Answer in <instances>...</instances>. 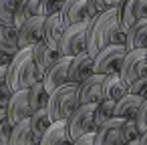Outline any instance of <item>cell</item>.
Listing matches in <instances>:
<instances>
[{"instance_id": "6da1fadb", "label": "cell", "mask_w": 147, "mask_h": 145, "mask_svg": "<svg viewBox=\"0 0 147 145\" xmlns=\"http://www.w3.org/2000/svg\"><path fill=\"white\" fill-rule=\"evenodd\" d=\"M125 38H127V34L121 30V22H119V6H113L89 22L87 53L95 59L103 49H107L111 45H125Z\"/></svg>"}, {"instance_id": "7a4b0ae2", "label": "cell", "mask_w": 147, "mask_h": 145, "mask_svg": "<svg viewBox=\"0 0 147 145\" xmlns=\"http://www.w3.org/2000/svg\"><path fill=\"white\" fill-rule=\"evenodd\" d=\"M6 81H8V87L12 93L30 89L32 85L42 81V75L32 57V49H22L12 59V63L6 67Z\"/></svg>"}, {"instance_id": "3957f363", "label": "cell", "mask_w": 147, "mask_h": 145, "mask_svg": "<svg viewBox=\"0 0 147 145\" xmlns=\"http://www.w3.org/2000/svg\"><path fill=\"white\" fill-rule=\"evenodd\" d=\"M81 107V101H79V85H73V83H67L63 87H59L57 91L51 93V101H49V115L53 119V123H59V121H69L71 115Z\"/></svg>"}, {"instance_id": "277c9868", "label": "cell", "mask_w": 147, "mask_h": 145, "mask_svg": "<svg viewBox=\"0 0 147 145\" xmlns=\"http://www.w3.org/2000/svg\"><path fill=\"white\" fill-rule=\"evenodd\" d=\"M87 47H89V22H83V24L69 26L65 30L59 53H61V57L75 59L77 55L87 53Z\"/></svg>"}, {"instance_id": "5b68a950", "label": "cell", "mask_w": 147, "mask_h": 145, "mask_svg": "<svg viewBox=\"0 0 147 145\" xmlns=\"http://www.w3.org/2000/svg\"><path fill=\"white\" fill-rule=\"evenodd\" d=\"M127 47L125 45H111L107 49H103L97 57H95V73L97 75H119L121 67L125 63L127 57Z\"/></svg>"}, {"instance_id": "8992f818", "label": "cell", "mask_w": 147, "mask_h": 145, "mask_svg": "<svg viewBox=\"0 0 147 145\" xmlns=\"http://www.w3.org/2000/svg\"><path fill=\"white\" fill-rule=\"evenodd\" d=\"M95 111H97V105H81L71 115V119L67 123H69V135H71V141L73 143L77 139L89 135V133H97Z\"/></svg>"}, {"instance_id": "52a82bcc", "label": "cell", "mask_w": 147, "mask_h": 145, "mask_svg": "<svg viewBox=\"0 0 147 145\" xmlns=\"http://www.w3.org/2000/svg\"><path fill=\"white\" fill-rule=\"evenodd\" d=\"M121 79L127 85H133L135 81L147 77V57L145 51H131L125 57V63L121 67Z\"/></svg>"}, {"instance_id": "ba28073f", "label": "cell", "mask_w": 147, "mask_h": 145, "mask_svg": "<svg viewBox=\"0 0 147 145\" xmlns=\"http://www.w3.org/2000/svg\"><path fill=\"white\" fill-rule=\"evenodd\" d=\"M143 18H147V0H123L121 2L119 22H121V30L125 34L133 24H137Z\"/></svg>"}, {"instance_id": "9c48e42d", "label": "cell", "mask_w": 147, "mask_h": 145, "mask_svg": "<svg viewBox=\"0 0 147 145\" xmlns=\"http://www.w3.org/2000/svg\"><path fill=\"white\" fill-rule=\"evenodd\" d=\"M45 16H34L18 28L20 49H34L38 42L45 40Z\"/></svg>"}, {"instance_id": "30bf717a", "label": "cell", "mask_w": 147, "mask_h": 145, "mask_svg": "<svg viewBox=\"0 0 147 145\" xmlns=\"http://www.w3.org/2000/svg\"><path fill=\"white\" fill-rule=\"evenodd\" d=\"M6 113H8V119L14 125H18L20 121H26L30 119V115L34 113L32 107H30V97H28V89H22V91H16L12 93L10 97V103L6 107Z\"/></svg>"}, {"instance_id": "8fae6325", "label": "cell", "mask_w": 147, "mask_h": 145, "mask_svg": "<svg viewBox=\"0 0 147 145\" xmlns=\"http://www.w3.org/2000/svg\"><path fill=\"white\" fill-rule=\"evenodd\" d=\"M95 75V59L89 53L77 55L71 61V69H69V83L73 85H83L85 81H89Z\"/></svg>"}, {"instance_id": "7c38bea8", "label": "cell", "mask_w": 147, "mask_h": 145, "mask_svg": "<svg viewBox=\"0 0 147 145\" xmlns=\"http://www.w3.org/2000/svg\"><path fill=\"white\" fill-rule=\"evenodd\" d=\"M103 87H105V75H97V73L89 81L79 85V101H81V105H99L105 99Z\"/></svg>"}, {"instance_id": "4fadbf2b", "label": "cell", "mask_w": 147, "mask_h": 145, "mask_svg": "<svg viewBox=\"0 0 147 145\" xmlns=\"http://www.w3.org/2000/svg\"><path fill=\"white\" fill-rule=\"evenodd\" d=\"M61 18L63 24L75 26V24H83V22H91L89 18V0H69L61 10Z\"/></svg>"}, {"instance_id": "5bb4252c", "label": "cell", "mask_w": 147, "mask_h": 145, "mask_svg": "<svg viewBox=\"0 0 147 145\" xmlns=\"http://www.w3.org/2000/svg\"><path fill=\"white\" fill-rule=\"evenodd\" d=\"M71 57H61L59 59V63L57 65H53L49 71H47V75L42 77V83H45V87H47V91L49 93H53V91H57L59 87H63V85H67L69 83V69H71Z\"/></svg>"}, {"instance_id": "9a60e30c", "label": "cell", "mask_w": 147, "mask_h": 145, "mask_svg": "<svg viewBox=\"0 0 147 145\" xmlns=\"http://www.w3.org/2000/svg\"><path fill=\"white\" fill-rule=\"evenodd\" d=\"M125 125V119H111L107 125L97 129L95 133V145H123L121 143V129Z\"/></svg>"}, {"instance_id": "2e32d148", "label": "cell", "mask_w": 147, "mask_h": 145, "mask_svg": "<svg viewBox=\"0 0 147 145\" xmlns=\"http://www.w3.org/2000/svg\"><path fill=\"white\" fill-rule=\"evenodd\" d=\"M32 57H34V63H36V67H38L40 75L45 77V75H47V71H49L53 65H57V63H59L61 53H59L57 49H53L47 40H42V42H38V45L32 49Z\"/></svg>"}, {"instance_id": "e0dca14e", "label": "cell", "mask_w": 147, "mask_h": 145, "mask_svg": "<svg viewBox=\"0 0 147 145\" xmlns=\"http://www.w3.org/2000/svg\"><path fill=\"white\" fill-rule=\"evenodd\" d=\"M143 103L145 101L139 95H131L129 93L121 101H117V105H115V117L125 119V121H135V117H137V113H139V109H141Z\"/></svg>"}, {"instance_id": "ac0fdd59", "label": "cell", "mask_w": 147, "mask_h": 145, "mask_svg": "<svg viewBox=\"0 0 147 145\" xmlns=\"http://www.w3.org/2000/svg\"><path fill=\"white\" fill-rule=\"evenodd\" d=\"M65 30L67 26L63 24V18L61 14H55V16H47L45 20V40L53 47V49H61V40L65 36Z\"/></svg>"}, {"instance_id": "d6986e66", "label": "cell", "mask_w": 147, "mask_h": 145, "mask_svg": "<svg viewBox=\"0 0 147 145\" xmlns=\"http://www.w3.org/2000/svg\"><path fill=\"white\" fill-rule=\"evenodd\" d=\"M125 47L127 51H145L147 49V18L139 20L137 24H133L127 30V38H125Z\"/></svg>"}, {"instance_id": "ffe728a7", "label": "cell", "mask_w": 147, "mask_h": 145, "mask_svg": "<svg viewBox=\"0 0 147 145\" xmlns=\"http://www.w3.org/2000/svg\"><path fill=\"white\" fill-rule=\"evenodd\" d=\"M38 145H73L71 135H69V123L67 121L53 123V127L45 133Z\"/></svg>"}, {"instance_id": "44dd1931", "label": "cell", "mask_w": 147, "mask_h": 145, "mask_svg": "<svg viewBox=\"0 0 147 145\" xmlns=\"http://www.w3.org/2000/svg\"><path fill=\"white\" fill-rule=\"evenodd\" d=\"M40 16V0H16V12H14V26L20 28L26 20Z\"/></svg>"}, {"instance_id": "7402d4cb", "label": "cell", "mask_w": 147, "mask_h": 145, "mask_svg": "<svg viewBox=\"0 0 147 145\" xmlns=\"http://www.w3.org/2000/svg\"><path fill=\"white\" fill-rule=\"evenodd\" d=\"M0 51L10 55V57H16L22 51L20 42H18V28L16 26L0 24Z\"/></svg>"}, {"instance_id": "603a6c76", "label": "cell", "mask_w": 147, "mask_h": 145, "mask_svg": "<svg viewBox=\"0 0 147 145\" xmlns=\"http://www.w3.org/2000/svg\"><path fill=\"white\" fill-rule=\"evenodd\" d=\"M105 99L109 101H121L125 95H129V85L121 79V75H109L105 77V87H103Z\"/></svg>"}, {"instance_id": "cb8c5ba5", "label": "cell", "mask_w": 147, "mask_h": 145, "mask_svg": "<svg viewBox=\"0 0 147 145\" xmlns=\"http://www.w3.org/2000/svg\"><path fill=\"white\" fill-rule=\"evenodd\" d=\"M40 139L34 135L30 121H20L18 125L12 127V135H10V145H38Z\"/></svg>"}, {"instance_id": "d4e9b609", "label": "cell", "mask_w": 147, "mask_h": 145, "mask_svg": "<svg viewBox=\"0 0 147 145\" xmlns=\"http://www.w3.org/2000/svg\"><path fill=\"white\" fill-rule=\"evenodd\" d=\"M28 97H30V107H32L34 113H36V111H45V109L49 107L51 93L47 91V87H45L42 81L36 83V85H32V87L28 89Z\"/></svg>"}, {"instance_id": "484cf974", "label": "cell", "mask_w": 147, "mask_h": 145, "mask_svg": "<svg viewBox=\"0 0 147 145\" xmlns=\"http://www.w3.org/2000/svg\"><path fill=\"white\" fill-rule=\"evenodd\" d=\"M28 121H30V127H32V131H34V135H36L38 139H42L45 133L53 127V119H51V115H49L47 109H45V111H36V113H32Z\"/></svg>"}, {"instance_id": "4316f807", "label": "cell", "mask_w": 147, "mask_h": 145, "mask_svg": "<svg viewBox=\"0 0 147 145\" xmlns=\"http://www.w3.org/2000/svg\"><path fill=\"white\" fill-rule=\"evenodd\" d=\"M115 105L117 103L115 101H109V99H103L97 105V111H95V125H97V129H101L111 119H115Z\"/></svg>"}, {"instance_id": "83f0119b", "label": "cell", "mask_w": 147, "mask_h": 145, "mask_svg": "<svg viewBox=\"0 0 147 145\" xmlns=\"http://www.w3.org/2000/svg\"><path fill=\"white\" fill-rule=\"evenodd\" d=\"M14 12H16V0H0V24L14 26Z\"/></svg>"}, {"instance_id": "f1b7e54d", "label": "cell", "mask_w": 147, "mask_h": 145, "mask_svg": "<svg viewBox=\"0 0 147 145\" xmlns=\"http://www.w3.org/2000/svg\"><path fill=\"white\" fill-rule=\"evenodd\" d=\"M10 135H12V123L4 107L0 111V145H10Z\"/></svg>"}, {"instance_id": "f546056e", "label": "cell", "mask_w": 147, "mask_h": 145, "mask_svg": "<svg viewBox=\"0 0 147 145\" xmlns=\"http://www.w3.org/2000/svg\"><path fill=\"white\" fill-rule=\"evenodd\" d=\"M141 137V131L137 127L135 121H125L123 129H121V143L127 145V143H133V141H139Z\"/></svg>"}, {"instance_id": "4dcf8cb0", "label": "cell", "mask_w": 147, "mask_h": 145, "mask_svg": "<svg viewBox=\"0 0 147 145\" xmlns=\"http://www.w3.org/2000/svg\"><path fill=\"white\" fill-rule=\"evenodd\" d=\"M69 2V0H40V16H55L61 14L63 6Z\"/></svg>"}, {"instance_id": "1f68e13d", "label": "cell", "mask_w": 147, "mask_h": 145, "mask_svg": "<svg viewBox=\"0 0 147 145\" xmlns=\"http://www.w3.org/2000/svg\"><path fill=\"white\" fill-rule=\"evenodd\" d=\"M10 97H12V91L6 81V67H0V107H8Z\"/></svg>"}, {"instance_id": "d6a6232c", "label": "cell", "mask_w": 147, "mask_h": 145, "mask_svg": "<svg viewBox=\"0 0 147 145\" xmlns=\"http://www.w3.org/2000/svg\"><path fill=\"white\" fill-rule=\"evenodd\" d=\"M109 8H113V6H109L107 0H89V18L95 20L97 16H101Z\"/></svg>"}, {"instance_id": "836d02e7", "label": "cell", "mask_w": 147, "mask_h": 145, "mask_svg": "<svg viewBox=\"0 0 147 145\" xmlns=\"http://www.w3.org/2000/svg\"><path fill=\"white\" fill-rule=\"evenodd\" d=\"M129 93L131 95H139L143 101H147V77L135 81L133 85H129Z\"/></svg>"}, {"instance_id": "e575fe53", "label": "cell", "mask_w": 147, "mask_h": 145, "mask_svg": "<svg viewBox=\"0 0 147 145\" xmlns=\"http://www.w3.org/2000/svg\"><path fill=\"white\" fill-rule=\"evenodd\" d=\"M135 123H137V127H139L141 133L147 131V101L141 105V109H139V113H137V117H135Z\"/></svg>"}, {"instance_id": "d590c367", "label": "cell", "mask_w": 147, "mask_h": 145, "mask_svg": "<svg viewBox=\"0 0 147 145\" xmlns=\"http://www.w3.org/2000/svg\"><path fill=\"white\" fill-rule=\"evenodd\" d=\"M73 145H95V133H89V135H85V137L77 139Z\"/></svg>"}, {"instance_id": "8d00e7d4", "label": "cell", "mask_w": 147, "mask_h": 145, "mask_svg": "<svg viewBox=\"0 0 147 145\" xmlns=\"http://www.w3.org/2000/svg\"><path fill=\"white\" fill-rule=\"evenodd\" d=\"M12 59H14V57H10V55H6V53L0 51V67H8V65L12 63Z\"/></svg>"}, {"instance_id": "74e56055", "label": "cell", "mask_w": 147, "mask_h": 145, "mask_svg": "<svg viewBox=\"0 0 147 145\" xmlns=\"http://www.w3.org/2000/svg\"><path fill=\"white\" fill-rule=\"evenodd\" d=\"M139 145H147V131L141 133V137H139Z\"/></svg>"}, {"instance_id": "f35d334b", "label": "cell", "mask_w": 147, "mask_h": 145, "mask_svg": "<svg viewBox=\"0 0 147 145\" xmlns=\"http://www.w3.org/2000/svg\"><path fill=\"white\" fill-rule=\"evenodd\" d=\"M107 2H109V6H121L123 0H107Z\"/></svg>"}, {"instance_id": "ab89813d", "label": "cell", "mask_w": 147, "mask_h": 145, "mask_svg": "<svg viewBox=\"0 0 147 145\" xmlns=\"http://www.w3.org/2000/svg\"><path fill=\"white\" fill-rule=\"evenodd\" d=\"M127 145H139V141H133V143H127Z\"/></svg>"}, {"instance_id": "60d3db41", "label": "cell", "mask_w": 147, "mask_h": 145, "mask_svg": "<svg viewBox=\"0 0 147 145\" xmlns=\"http://www.w3.org/2000/svg\"><path fill=\"white\" fill-rule=\"evenodd\" d=\"M145 57H147V49H145Z\"/></svg>"}, {"instance_id": "b9f144b4", "label": "cell", "mask_w": 147, "mask_h": 145, "mask_svg": "<svg viewBox=\"0 0 147 145\" xmlns=\"http://www.w3.org/2000/svg\"><path fill=\"white\" fill-rule=\"evenodd\" d=\"M2 109H4V107H0V111H2Z\"/></svg>"}]
</instances>
